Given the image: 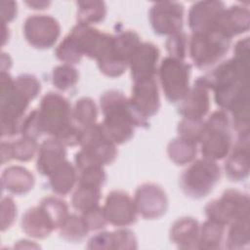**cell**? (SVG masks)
<instances>
[{
    "instance_id": "43",
    "label": "cell",
    "mask_w": 250,
    "mask_h": 250,
    "mask_svg": "<svg viewBox=\"0 0 250 250\" xmlns=\"http://www.w3.org/2000/svg\"><path fill=\"white\" fill-rule=\"evenodd\" d=\"M20 133L21 134V137H25L33 140H36L43 134V130H42L40 119H39L38 109H34L30 111L21 120Z\"/></svg>"
},
{
    "instance_id": "19",
    "label": "cell",
    "mask_w": 250,
    "mask_h": 250,
    "mask_svg": "<svg viewBox=\"0 0 250 250\" xmlns=\"http://www.w3.org/2000/svg\"><path fill=\"white\" fill-rule=\"evenodd\" d=\"M225 9V4L221 1H199L194 3L189 9L188 20L192 33L214 29Z\"/></svg>"
},
{
    "instance_id": "4",
    "label": "cell",
    "mask_w": 250,
    "mask_h": 250,
    "mask_svg": "<svg viewBox=\"0 0 250 250\" xmlns=\"http://www.w3.org/2000/svg\"><path fill=\"white\" fill-rule=\"evenodd\" d=\"M230 121L223 109L214 111L204 121V132L200 141L203 158L218 161L228 156L231 147Z\"/></svg>"
},
{
    "instance_id": "3",
    "label": "cell",
    "mask_w": 250,
    "mask_h": 250,
    "mask_svg": "<svg viewBox=\"0 0 250 250\" xmlns=\"http://www.w3.org/2000/svg\"><path fill=\"white\" fill-rule=\"evenodd\" d=\"M0 123L3 138L20 133L23 117L31 100L15 84L14 78L6 71H1Z\"/></svg>"
},
{
    "instance_id": "49",
    "label": "cell",
    "mask_w": 250,
    "mask_h": 250,
    "mask_svg": "<svg viewBox=\"0 0 250 250\" xmlns=\"http://www.w3.org/2000/svg\"><path fill=\"white\" fill-rule=\"evenodd\" d=\"M18 8L17 3L14 1H3L2 2V12H1V18H2V23H9L17 17Z\"/></svg>"
},
{
    "instance_id": "25",
    "label": "cell",
    "mask_w": 250,
    "mask_h": 250,
    "mask_svg": "<svg viewBox=\"0 0 250 250\" xmlns=\"http://www.w3.org/2000/svg\"><path fill=\"white\" fill-rule=\"evenodd\" d=\"M21 226L25 234L38 239L48 237L55 229L54 226L39 205L25 211L21 217Z\"/></svg>"
},
{
    "instance_id": "30",
    "label": "cell",
    "mask_w": 250,
    "mask_h": 250,
    "mask_svg": "<svg viewBox=\"0 0 250 250\" xmlns=\"http://www.w3.org/2000/svg\"><path fill=\"white\" fill-rule=\"evenodd\" d=\"M102 191L101 188L78 185L71 197L73 208L81 213L99 206Z\"/></svg>"
},
{
    "instance_id": "17",
    "label": "cell",
    "mask_w": 250,
    "mask_h": 250,
    "mask_svg": "<svg viewBox=\"0 0 250 250\" xmlns=\"http://www.w3.org/2000/svg\"><path fill=\"white\" fill-rule=\"evenodd\" d=\"M209 88L203 77H199L180 101L179 112L183 118L202 120L210 109Z\"/></svg>"
},
{
    "instance_id": "36",
    "label": "cell",
    "mask_w": 250,
    "mask_h": 250,
    "mask_svg": "<svg viewBox=\"0 0 250 250\" xmlns=\"http://www.w3.org/2000/svg\"><path fill=\"white\" fill-rule=\"evenodd\" d=\"M141 38L138 33L133 30H123L113 35V45L118 55L123 58L127 63L134 51L141 44Z\"/></svg>"
},
{
    "instance_id": "42",
    "label": "cell",
    "mask_w": 250,
    "mask_h": 250,
    "mask_svg": "<svg viewBox=\"0 0 250 250\" xmlns=\"http://www.w3.org/2000/svg\"><path fill=\"white\" fill-rule=\"evenodd\" d=\"M165 46L169 57L184 61L188 49V40L186 33L181 31L179 33L168 36Z\"/></svg>"
},
{
    "instance_id": "11",
    "label": "cell",
    "mask_w": 250,
    "mask_h": 250,
    "mask_svg": "<svg viewBox=\"0 0 250 250\" xmlns=\"http://www.w3.org/2000/svg\"><path fill=\"white\" fill-rule=\"evenodd\" d=\"M23 35L27 43L36 49L53 47L61 35L59 21L48 15H32L23 23Z\"/></svg>"
},
{
    "instance_id": "21",
    "label": "cell",
    "mask_w": 250,
    "mask_h": 250,
    "mask_svg": "<svg viewBox=\"0 0 250 250\" xmlns=\"http://www.w3.org/2000/svg\"><path fill=\"white\" fill-rule=\"evenodd\" d=\"M66 146L58 139L51 137L43 141L37 151L36 168L43 176H50L66 161Z\"/></svg>"
},
{
    "instance_id": "32",
    "label": "cell",
    "mask_w": 250,
    "mask_h": 250,
    "mask_svg": "<svg viewBox=\"0 0 250 250\" xmlns=\"http://www.w3.org/2000/svg\"><path fill=\"white\" fill-rule=\"evenodd\" d=\"M39 207L46 214L55 229H60L63 224L68 214V207L65 201L56 196H47L43 198Z\"/></svg>"
},
{
    "instance_id": "41",
    "label": "cell",
    "mask_w": 250,
    "mask_h": 250,
    "mask_svg": "<svg viewBox=\"0 0 250 250\" xmlns=\"http://www.w3.org/2000/svg\"><path fill=\"white\" fill-rule=\"evenodd\" d=\"M204 132V121L203 120H192L183 118L178 125L179 136L199 144Z\"/></svg>"
},
{
    "instance_id": "44",
    "label": "cell",
    "mask_w": 250,
    "mask_h": 250,
    "mask_svg": "<svg viewBox=\"0 0 250 250\" xmlns=\"http://www.w3.org/2000/svg\"><path fill=\"white\" fill-rule=\"evenodd\" d=\"M15 84L21 90L31 101L34 100L41 91V84L39 80L31 74H21L16 77Z\"/></svg>"
},
{
    "instance_id": "29",
    "label": "cell",
    "mask_w": 250,
    "mask_h": 250,
    "mask_svg": "<svg viewBox=\"0 0 250 250\" xmlns=\"http://www.w3.org/2000/svg\"><path fill=\"white\" fill-rule=\"evenodd\" d=\"M97 63L102 73L112 78L121 76L128 66L127 62L116 52L113 40L110 47L97 60Z\"/></svg>"
},
{
    "instance_id": "31",
    "label": "cell",
    "mask_w": 250,
    "mask_h": 250,
    "mask_svg": "<svg viewBox=\"0 0 250 250\" xmlns=\"http://www.w3.org/2000/svg\"><path fill=\"white\" fill-rule=\"evenodd\" d=\"M106 6L102 1L77 2V21L84 24H97L104 20Z\"/></svg>"
},
{
    "instance_id": "35",
    "label": "cell",
    "mask_w": 250,
    "mask_h": 250,
    "mask_svg": "<svg viewBox=\"0 0 250 250\" xmlns=\"http://www.w3.org/2000/svg\"><path fill=\"white\" fill-rule=\"evenodd\" d=\"M59 229L61 236L69 242H78L89 232L82 216L76 214L68 215Z\"/></svg>"
},
{
    "instance_id": "38",
    "label": "cell",
    "mask_w": 250,
    "mask_h": 250,
    "mask_svg": "<svg viewBox=\"0 0 250 250\" xmlns=\"http://www.w3.org/2000/svg\"><path fill=\"white\" fill-rule=\"evenodd\" d=\"M12 159L21 162L31 160L38 151V145L36 140L21 137V139L10 143Z\"/></svg>"
},
{
    "instance_id": "48",
    "label": "cell",
    "mask_w": 250,
    "mask_h": 250,
    "mask_svg": "<svg viewBox=\"0 0 250 250\" xmlns=\"http://www.w3.org/2000/svg\"><path fill=\"white\" fill-rule=\"evenodd\" d=\"M89 249H112L111 232L103 231L95 234L88 241Z\"/></svg>"
},
{
    "instance_id": "18",
    "label": "cell",
    "mask_w": 250,
    "mask_h": 250,
    "mask_svg": "<svg viewBox=\"0 0 250 250\" xmlns=\"http://www.w3.org/2000/svg\"><path fill=\"white\" fill-rule=\"evenodd\" d=\"M160 56L158 47L150 42H142L128 60L133 81L153 78Z\"/></svg>"
},
{
    "instance_id": "14",
    "label": "cell",
    "mask_w": 250,
    "mask_h": 250,
    "mask_svg": "<svg viewBox=\"0 0 250 250\" xmlns=\"http://www.w3.org/2000/svg\"><path fill=\"white\" fill-rule=\"evenodd\" d=\"M134 201L138 214L147 220L162 217L168 209V197L165 190L153 183H146L138 187Z\"/></svg>"
},
{
    "instance_id": "24",
    "label": "cell",
    "mask_w": 250,
    "mask_h": 250,
    "mask_svg": "<svg viewBox=\"0 0 250 250\" xmlns=\"http://www.w3.org/2000/svg\"><path fill=\"white\" fill-rule=\"evenodd\" d=\"M199 224L191 217H183L174 222L170 229V239L181 249L197 247Z\"/></svg>"
},
{
    "instance_id": "9",
    "label": "cell",
    "mask_w": 250,
    "mask_h": 250,
    "mask_svg": "<svg viewBox=\"0 0 250 250\" xmlns=\"http://www.w3.org/2000/svg\"><path fill=\"white\" fill-rule=\"evenodd\" d=\"M190 64L185 61L166 57L162 60L159 69V81L165 98L170 103L180 102L189 90Z\"/></svg>"
},
{
    "instance_id": "13",
    "label": "cell",
    "mask_w": 250,
    "mask_h": 250,
    "mask_svg": "<svg viewBox=\"0 0 250 250\" xmlns=\"http://www.w3.org/2000/svg\"><path fill=\"white\" fill-rule=\"evenodd\" d=\"M69 35L83 56L96 61L108 49L113 40V35L79 22L72 27Z\"/></svg>"
},
{
    "instance_id": "22",
    "label": "cell",
    "mask_w": 250,
    "mask_h": 250,
    "mask_svg": "<svg viewBox=\"0 0 250 250\" xmlns=\"http://www.w3.org/2000/svg\"><path fill=\"white\" fill-rule=\"evenodd\" d=\"M249 10L243 6L233 5L223 11L215 29L226 37L231 39L233 36L246 32L249 29Z\"/></svg>"
},
{
    "instance_id": "34",
    "label": "cell",
    "mask_w": 250,
    "mask_h": 250,
    "mask_svg": "<svg viewBox=\"0 0 250 250\" xmlns=\"http://www.w3.org/2000/svg\"><path fill=\"white\" fill-rule=\"evenodd\" d=\"M229 225L226 247L229 249H241L247 246L250 241L249 219L237 220Z\"/></svg>"
},
{
    "instance_id": "15",
    "label": "cell",
    "mask_w": 250,
    "mask_h": 250,
    "mask_svg": "<svg viewBox=\"0 0 250 250\" xmlns=\"http://www.w3.org/2000/svg\"><path fill=\"white\" fill-rule=\"evenodd\" d=\"M129 102L134 111L142 118L147 120L155 115L160 108V96L155 78L134 81Z\"/></svg>"
},
{
    "instance_id": "5",
    "label": "cell",
    "mask_w": 250,
    "mask_h": 250,
    "mask_svg": "<svg viewBox=\"0 0 250 250\" xmlns=\"http://www.w3.org/2000/svg\"><path fill=\"white\" fill-rule=\"evenodd\" d=\"M221 170L216 161L200 158L193 161L181 175L180 187L191 198L207 196L220 181Z\"/></svg>"
},
{
    "instance_id": "46",
    "label": "cell",
    "mask_w": 250,
    "mask_h": 250,
    "mask_svg": "<svg viewBox=\"0 0 250 250\" xmlns=\"http://www.w3.org/2000/svg\"><path fill=\"white\" fill-rule=\"evenodd\" d=\"M17 205L10 196H4L1 199V230L10 229L17 218Z\"/></svg>"
},
{
    "instance_id": "27",
    "label": "cell",
    "mask_w": 250,
    "mask_h": 250,
    "mask_svg": "<svg viewBox=\"0 0 250 250\" xmlns=\"http://www.w3.org/2000/svg\"><path fill=\"white\" fill-rule=\"evenodd\" d=\"M197 153V144L182 137L173 139L167 146V154L177 165H186L192 162Z\"/></svg>"
},
{
    "instance_id": "28",
    "label": "cell",
    "mask_w": 250,
    "mask_h": 250,
    "mask_svg": "<svg viewBox=\"0 0 250 250\" xmlns=\"http://www.w3.org/2000/svg\"><path fill=\"white\" fill-rule=\"evenodd\" d=\"M225 232V226L207 220L199 228L197 240L198 249H218L221 247Z\"/></svg>"
},
{
    "instance_id": "16",
    "label": "cell",
    "mask_w": 250,
    "mask_h": 250,
    "mask_svg": "<svg viewBox=\"0 0 250 250\" xmlns=\"http://www.w3.org/2000/svg\"><path fill=\"white\" fill-rule=\"evenodd\" d=\"M107 223L115 227H128L137 221L138 211L134 199L123 190L110 191L103 207Z\"/></svg>"
},
{
    "instance_id": "12",
    "label": "cell",
    "mask_w": 250,
    "mask_h": 250,
    "mask_svg": "<svg viewBox=\"0 0 250 250\" xmlns=\"http://www.w3.org/2000/svg\"><path fill=\"white\" fill-rule=\"evenodd\" d=\"M184 6L178 2H158L151 6L148 19L154 32L171 36L179 33L184 25Z\"/></svg>"
},
{
    "instance_id": "45",
    "label": "cell",
    "mask_w": 250,
    "mask_h": 250,
    "mask_svg": "<svg viewBox=\"0 0 250 250\" xmlns=\"http://www.w3.org/2000/svg\"><path fill=\"white\" fill-rule=\"evenodd\" d=\"M112 249H137V238L130 229H120L111 232Z\"/></svg>"
},
{
    "instance_id": "23",
    "label": "cell",
    "mask_w": 250,
    "mask_h": 250,
    "mask_svg": "<svg viewBox=\"0 0 250 250\" xmlns=\"http://www.w3.org/2000/svg\"><path fill=\"white\" fill-rule=\"evenodd\" d=\"M35 178L33 174L21 166H9L1 175V186L3 189L15 195H24L34 187Z\"/></svg>"
},
{
    "instance_id": "47",
    "label": "cell",
    "mask_w": 250,
    "mask_h": 250,
    "mask_svg": "<svg viewBox=\"0 0 250 250\" xmlns=\"http://www.w3.org/2000/svg\"><path fill=\"white\" fill-rule=\"evenodd\" d=\"M81 216H82L89 231L102 229L107 224V220H106L105 214L104 212V209H103V207H100V206H97L93 209H90L86 212L81 213Z\"/></svg>"
},
{
    "instance_id": "40",
    "label": "cell",
    "mask_w": 250,
    "mask_h": 250,
    "mask_svg": "<svg viewBox=\"0 0 250 250\" xmlns=\"http://www.w3.org/2000/svg\"><path fill=\"white\" fill-rule=\"evenodd\" d=\"M77 172H78V185L102 188V186L104 184L106 179L104 166L100 164L87 165L77 170Z\"/></svg>"
},
{
    "instance_id": "33",
    "label": "cell",
    "mask_w": 250,
    "mask_h": 250,
    "mask_svg": "<svg viewBox=\"0 0 250 250\" xmlns=\"http://www.w3.org/2000/svg\"><path fill=\"white\" fill-rule=\"evenodd\" d=\"M72 117L80 128L96 124L98 109L95 102L88 97L77 100L72 108Z\"/></svg>"
},
{
    "instance_id": "39",
    "label": "cell",
    "mask_w": 250,
    "mask_h": 250,
    "mask_svg": "<svg viewBox=\"0 0 250 250\" xmlns=\"http://www.w3.org/2000/svg\"><path fill=\"white\" fill-rule=\"evenodd\" d=\"M55 55L57 59L62 62L64 64H76L79 63L83 55L79 51L76 43L72 37L68 34L58 45Z\"/></svg>"
},
{
    "instance_id": "20",
    "label": "cell",
    "mask_w": 250,
    "mask_h": 250,
    "mask_svg": "<svg viewBox=\"0 0 250 250\" xmlns=\"http://www.w3.org/2000/svg\"><path fill=\"white\" fill-rule=\"evenodd\" d=\"M225 171L231 181H243L249 174V131L239 133L232 151L228 154Z\"/></svg>"
},
{
    "instance_id": "1",
    "label": "cell",
    "mask_w": 250,
    "mask_h": 250,
    "mask_svg": "<svg viewBox=\"0 0 250 250\" xmlns=\"http://www.w3.org/2000/svg\"><path fill=\"white\" fill-rule=\"evenodd\" d=\"M203 78L223 110L249 100V38L237 41L233 58L220 63Z\"/></svg>"
},
{
    "instance_id": "50",
    "label": "cell",
    "mask_w": 250,
    "mask_h": 250,
    "mask_svg": "<svg viewBox=\"0 0 250 250\" xmlns=\"http://www.w3.org/2000/svg\"><path fill=\"white\" fill-rule=\"evenodd\" d=\"M12 159L11 156V147L10 142H2L1 143V163L4 165Z\"/></svg>"
},
{
    "instance_id": "7",
    "label": "cell",
    "mask_w": 250,
    "mask_h": 250,
    "mask_svg": "<svg viewBox=\"0 0 250 250\" xmlns=\"http://www.w3.org/2000/svg\"><path fill=\"white\" fill-rule=\"evenodd\" d=\"M43 133L56 138L72 123V108L62 95L49 92L43 96L38 108Z\"/></svg>"
},
{
    "instance_id": "26",
    "label": "cell",
    "mask_w": 250,
    "mask_h": 250,
    "mask_svg": "<svg viewBox=\"0 0 250 250\" xmlns=\"http://www.w3.org/2000/svg\"><path fill=\"white\" fill-rule=\"evenodd\" d=\"M76 182H78L76 167L67 160L49 176L50 188L58 195L68 194L73 189Z\"/></svg>"
},
{
    "instance_id": "51",
    "label": "cell",
    "mask_w": 250,
    "mask_h": 250,
    "mask_svg": "<svg viewBox=\"0 0 250 250\" xmlns=\"http://www.w3.org/2000/svg\"><path fill=\"white\" fill-rule=\"evenodd\" d=\"M24 3L30 9H33V10H44L48 8L51 4V2L49 1H25Z\"/></svg>"
},
{
    "instance_id": "37",
    "label": "cell",
    "mask_w": 250,
    "mask_h": 250,
    "mask_svg": "<svg viewBox=\"0 0 250 250\" xmlns=\"http://www.w3.org/2000/svg\"><path fill=\"white\" fill-rule=\"evenodd\" d=\"M79 74L75 67L70 64H61L52 72L53 85L60 91H68L78 82Z\"/></svg>"
},
{
    "instance_id": "10",
    "label": "cell",
    "mask_w": 250,
    "mask_h": 250,
    "mask_svg": "<svg viewBox=\"0 0 250 250\" xmlns=\"http://www.w3.org/2000/svg\"><path fill=\"white\" fill-rule=\"evenodd\" d=\"M79 146L94 161L103 166L111 164L117 156L116 144L109 139L102 124L81 128Z\"/></svg>"
},
{
    "instance_id": "8",
    "label": "cell",
    "mask_w": 250,
    "mask_h": 250,
    "mask_svg": "<svg viewBox=\"0 0 250 250\" xmlns=\"http://www.w3.org/2000/svg\"><path fill=\"white\" fill-rule=\"evenodd\" d=\"M205 214L208 220L223 226L237 220L249 219V196L237 189H227L220 198L206 205Z\"/></svg>"
},
{
    "instance_id": "6",
    "label": "cell",
    "mask_w": 250,
    "mask_h": 250,
    "mask_svg": "<svg viewBox=\"0 0 250 250\" xmlns=\"http://www.w3.org/2000/svg\"><path fill=\"white\" fill-rule=\"evenodd\" d=\"M229 38L215 28L192 33L188 40V54L197 68L204 69L218 62L229 51Z\"/></svg>"
},
{
    "instance_id": "2",
    "label": "cell",
    "mask_w": 250,
    "mask_h": 250,
    "mask_svg": "<svg viewBox=\"0 0 250 250\" xmlns=\"http://www.w3.org/2000/svg\"><path fill=\"white\" fill-rule=\"evenodd\" d=\"M100 105L104 115L101 124L116 145L130 141L136 127L147 125V120L139 116L132 108L129 99L117 90L104 92L100 98Z\"/></svg>"
}]
</instances>
